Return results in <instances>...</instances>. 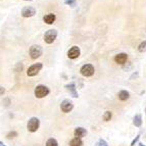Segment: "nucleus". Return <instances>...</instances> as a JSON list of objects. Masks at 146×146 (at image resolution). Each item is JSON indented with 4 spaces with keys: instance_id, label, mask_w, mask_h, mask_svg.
I'll return each instance as SVG.
<instances>
[{
    "instance_id": "f257e3e1",
    "label": "nucleus",
    "mask_w": 146,
    "mask_h": 146,
    "mask_svg": "<svg viewBox=\"0 0 146 146\" xmlns=\"http://www.w3.org/2000/svg\"><path fill=\"white\" fill-rule=\"evenodd\" d=\"M49 92H50L49 88L45 85H38L34 90V94L37 98L45 97V96H47L49 94Z\"/></svg>"
},
{
    "instance_id": "f03ea898",
    "label": "nucleus",
    "mask_w": 146,
    "mask_h": 146,
    "mask_svg": "<svg viewBox=\"0 0 146 146\" xmlns=\"http://www.w3.org/2000/svg\"><path fill=\"white\" fill-rule=\"evenodd\" d=\"M56 37H57V31L54 29L48 30V31L44 34V41L47 44H52L55 41Z\"/></svg>"
},
{
    "instance_id": "7ed1b4c3",
    "label": "nucleus",
    "mask_w": 146,
    "mask_h": 146,
    "mask_svg": "<svg viewBox=\"0 0 146 146\" xmlns=\"http://www.w3.org/2000/svg\"><path fill=\"white\" fill-rule=\"evenodd\" d=\"M80 73H81V75L84 76V77H91V76L94 75L95 68L92 64L87 63V64H84V66L80 68Z\"/></svg>"
},
{
    "instance_id": "20e7f679",
    "label": "nucleus",
    "mask_w": 146,
    "mask_h": 146,
    "mask_svg": "<svg viewBox=\"0 0 146 146\" xmlns=\"http://www.w3.org/2000/svg\"><path fill=\"white\" fill-rule=\"evenodd\" d=\"M39 126H40L39 119H37V117H31V119H29V122H28V125H27L28 131L34 133V132H36L37 130L39 129Z\"/></svg>"
},
{
    "instance_id": "39448f33",
    "label": "nucleus",
    "mask_w": 146,
    "mask_h": 146,
    "mask_svg": "<svg viewBox=\"0 0 146 146\" xmlns=\"http://www.w3.org/2000/svg\"><path fill=\"white\" fill-rule=\"evenodd\" d=\"M42 68H43V64H42V63H40V62L34 63L33 66H31L28 68L27 75L29 76V77H35V76H37L39 74V72L42 70Z\"/></svg>"
},
{
    "instance_id": "423d86ee",
    "label": "nucleus",
    "mask_w": 146,
    "mask_h": 146,
    "mask_svg": "<svg viewBox=\"0 0 146 146\" xmlns=\"http://www.w3.org/2000/svg\"><path fill=\"white\" fill-rule=\"evenodd\" d=\"M42 53H43V50H42V47L39 46V45H33L30 48V56H31L32 59L39 58L42 55Z\"/></svg>"
},
{
    "instance_id": "0eeeda50",
    "label": "nucleus",
    "mask_w": 146,
    "mask_h": 146,
    "mask_svg": "<svg viewBox=\"0 0 146 146\" xmlns=\"http://www.w3.org/2000/svg\"><path fill=\"white\" fill-rule=\"evenodd\" d=\"M73 108H74V104L70 99H64L60 104V110L64 113H68V112L72 111Z\"/></svg>"
},
{
    "instance_id": "6e6552de",
    "label": "nucleus",
    "mask_w": 146,
    "mask_h": 146,
    "mask_svg": "<svg viewBox=\"0 0 146 146\" xmlns=\"http://www.w3.org/2000/svg\"><path fill=\"white\" fill-rule=\"evenodd\" d=\"M81 54V50L78 46H73L70 50L68 51V57L71 59H76L78 58Z\"/></svg>"
},
{
    "instance_id": "1a4fd4ad",
    "label": "nucleus",
    "mask_w": 146,
    "mask_h": 146,
    "mask_svg": "<svg viewBox=\"0 0 146 146\" xmlns=\"http://www.w3.org/2000/svg\"><path fill=\"white\" fill-rule=\"evenodd\" d=\"M35 15H36V10L32 6H26L22 10V15L24 17H34Z\"/></svg>"
},
{
    "instance_id": "9d476101",
    "label": "nucleus",
    "mask_w": 146,
    "mask_h": 146,
    "mask_svg": "<svg viewBox=\"0 0 146 146\" xmlns=\"http://www.w3.org/2000/svg\"><path fill=\"white\" fill-rule=\"evenodd\" d=\"M128 60V54L127 53H119L115 56V61L119 64H125Z\"/></svg>"
},
{
    "instance_id": "9b49d317",
    "label": "nucleus",
    "mask_w": 146,
    "mask_h": 146,
    "mask_svg": "<svg viewBox=\"0 0 146 146\" xmlns=\"http://www.w3.org/2000/svg\"><path fill=\"white\" fill-rule=\"evenodd\" d=\"M86 134H87V131H86V129L82 128V127L76 128L75 131H74V135H75L76 138H83V137L86 136Z\"/></svg>"
},
{
    "instance_id": "f8f14e48",
    "label": "nucleus",
    "mask_w": 146,
    "mask_h": 146,
    "mask_svg": "<svg viewBox=\"0 0 146 146\" xmlns=\"http://www.w3.org/2000/svg\"><path fill=\"white\" fill-rule=\"evenodd\" d=\"M66 90L68 91V92L71 93L72 96H73L74 98H78V92H77V90H76V85L75 83H71V84H68V85H66Z\"/></svg>"
},
{
    "instance_id": "ddd939ff",
    "label": "nucleus",
    "mask_w": 146,
    "mask_h": 146,
    "mask_svg": "<svg viewBox=\"0 0 146 146\" xmlns=\"http://www.w3.org/2000/svg\"><path fill=\"white\" fill-rule=\"evenodd\" d=\"M56 20V15L54 13H48L43 17L44 23H46L47 25H52Z\"/></svg>"
},
{
    "instance_id": "4468645a",
    "label": "nucleus",
    "mask_w": 146,
    "mask_h": 146,
    "mask_svg": "<svg viewBox=\"0 0 146 146\" xmlns=\"http://www.w3.org/2000/svg\"><path fill=\"white\" fill-rule=\"evenodd\" d=\"M117 97H119V100H122V101H125V100H128L130 98V93L126 90H122L119 91V94H117Z\"/></svg>"
},
{
    "instance_id": "2eb2a0df",
    "label": "nucleus",
    "mask_w": 146,
    "mask_h": 146,
    "mask_svg": "<svg viewBox=\"0 0 146 146\" xmlns=\"http://www.w3.org/2000/svg\"><path fill=\"white\" fill-rule=\"evenodd\" d=\"M133 123H134L135 127H141L142 125V117L140 115H136L134 117V119H133Z\"/></svg>"
},
{
    "instance_id": "dca6fc26",
    "label": "nucleus",
    "mask_w": 146,
    "mask_h": 146,
    "mask_svg": "<svg viewBox=\"0 0 146 146\" xmlns=\"http://www.w3.org/2000/svg\"><path fill=\"white\" fill-rule=\"evenodd\" d=\"M83 142L80 138H74L73 140H71L70 142V146H82Z\"/></svg>"
},
{
    "instance_id": "f3484780",
    "label": "nucleus",
    "mask_w": 146,
    "mask_h": 146,
    "mask_svg": "<svg viewBox=\"0 0 146 146\" xmlns=\"http://www.w3.org/2000/svg\"><path fill=\"white\" fill-rule=\"evenodd\" d=\"M112 117V113L110 111H105V113L103 115V121L104 122H110Z\"/></svg>"
},
{
    "instance_id": "a211bd4d",
    "label": "nucleus",
    "mask_w": 146,
    "mask_h": 146,
    "mask_svg": "<svg viewBox=\"0 0 146 146\" xmlns=\"http://www.w3.org/2000/svg\"><path fill=\"white\" fill-rule=\"evenodd\" d=\"M138 51L143 53L146 51V41H143L142 43H140V45L138 46Z\"/></svg>"
},
{
    "instance_id": "6ab92c4d",
    "label": "nucleus",
    "mask_w": 146,
    "mask_h": 146,
    "mask_svg": "<svg viewBox=\"0 0 146 146\" xmlns=\"http://www.w3.org/2000/svg\"><path fill=\"white\" fill-rule=\"evenodd\" d=\"M46 146H58V144H57V141H56L55 139L50 138V139H48V141L46 142Z\"/></svg>"
},
{
    "instance_id": "aec40b11",
    "label": "nucleus",
    "mask_w": 146,
    "mask_h": 146,
    "mask_svg": "<svg viewBox=\"0 0 146 146\" xmlns=\"http://www.w3.org/2000/svg\"><path fill=\"white\" fill-rule=\"evenodd\" d=\"M64 3H66V5H70V6L74 7L76 5V0H64Z\"/></svg>"
},
{
    "instance_id": "412c9836",
    "label": "nucleus",
    "mask_w": 146,
    "mask_h": 146,
    "mask_svg": "<svg viewBox=\"0 0 146 146\" xmlns=\"http://www.w3.org/2000/svg\"><path fill=\"white\" fill-rule=\"evenodd\" d=\"M96 146H107V143L103 140V139H100L99 141H98V143L96 144Z\"/></svg>"
},
{
    "instance_id": "4be33fe9",
    "label": "nucleus",
    "mask_w": 146,
    "mask_h": 146,
    "mask_svg": "<svg viewBox=\"0 0 146 146\" xmlns=\"http://www.w3.org/2000/svg\"><path fill=\"white\" fill-rule=\"evenodd\" d=\"M17 132H10V133H8L7 134V138L8 139H11V138H15V136H17Z\"/></svg>"
},
{
    "instance_id": "5701e85b",
    "label": "nucleus",
    "mask_w": 146,
    "mask_h": 146,
    "mask_svg": "<svg viewBox=\"0 0 146 146\" xmlns=\"http://www.w3.org/2000/svg\"><path fill=\"white\" fill-rule=\"evenodd\" d=\"M139 138H140V134L138 135V136L136 137V138L134 139V140H133V142H132V144H131V146H135V144L137 143V141H138L139 140Z\"/></svg>"
},
{
    "instance_id": "b1692460",
    "label": "nucleus",
    "mask_w": 146,
    "mask_h": 146,
    "mask_svg": "<svg viewBox=\"0 0 146 146\" xmlns=\"http://www.w3.org/2000/svg\"><path fill=\"white\" fill-rule=\"evenodd\" d=\"M0 146H5V145L3 144V142H0Z\"/></svg>"
},
{
    "instance_id": "393cba45",
    "label": "nucleus",
    "mask_w": 146,
    "mask_h": 146,
    "mask_svg": "<svg viewBox=\"0 0 146 146\" xmlns=\"http://www.w3.org/2000/svg\"><path fill=\"white\" fill-rule=\"evenodd\" d=\"M139 146H146V145H144V144H142V143H139Z\"/></svg>"
},
{
    "instance_id": "a878e982",
    "label": "nucleus",
    "mask_w": 146,
    "mask_h": 146,
    "mask_svg": "<svg viewBox=\"0 0 146 146\" xmlns=\"http://www.w3.org/2000/svg\"><path fill=\"white\" fill-rule=\"evenodd\" d=\"M25 1H32V0H25Z\"/></svg>"
},
{
    "instance_id": "bb28decb",
    "label": "nucleus",
    "mask_w": 146,
    "mask_h": 146,
    "mask_svg": "<svg viewBox=\"0 0 146 146\" xmlns=\"http://www.w3.org/2000/svg\"><path fill=\"white\" fill-rule=\"evenodd\" d=\"M145 112H146V110H145Z\"/></svg>"
}]
</instances>
